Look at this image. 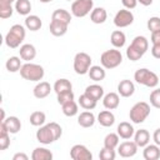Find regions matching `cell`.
<instances>
[{"instance_id": "cell-1", "label": "cell", "mask_w": 160, "mask_h": 160, "mask_svg": "<svg viewBox=\"0 0 160 160\" xmlns=\"http://www.w3.org/2000/svg\"><path fill=\"white\" fill-rule=\"evenodd\" d=\"M62 134V129L58 122H49L44 126H40V129L36 131V139L39 142L44 145H49L58 139H60Z\"/></svg>"}, {"instance_id": "cell-2", "label": "cell", "mask_w": 160, "mask_h": 160, "mask_svg": "<svg viewBox=\"0 0 160 160\" xmlns=\"http://www.w3.org/2000/svg\"><path fill=\"white\" fill-rule=\"evenodd\" d=\"M25 28L20 24H15L10 28V30L8 31V34L5 35V44L6 46H9L10 49H16L20 46V44L24 41L25 39Z\"/></svg>"}, {"instance_id": "cell-3", "label": "cell", "mask_w": 160, "mask_h": 160, "mask_svg": "<svg viewBox=\"0 0 160 160\" xmlns=\"http://www.w3.org/2000/svg\"><path fill=\"white\" fill-rule=\"evenodd\" d=\"M20 75L22 79L29 81H40L44 78V69L42 66L32 62H26L20 69Z\"/></svg>"}, {"instance_id": "cell-4", "label": "cell", "mask_w": 160, "mask_h": 160, "mask_svg": "<svg viewBox=\"0 0 160 160\" xmlns=\"http://www.w3.org/2000/svg\"><path fill=\"white\" fill-rule=\"evenodd\" d=\"M134 79L138 84L148 86V88H155L159 84V76L154 71L145 69V68L136 70L134 74Z\"/></svg>"}, {"instance_id": "cell-5", "label": "cell", "mask_w": 160, "mask_h": 160, "mask_svg": "<svg viewBox=\"0 0 160 160\" xmlns=\"http://www.w3.org/2000/svg\"><path fill=\"white\" fill-rule=\"evenodd\" d=\"M149 114H150V105L145 101H139L130 109L129 116L134 124H141L146 120Z\"/></svg>"}, {"instance_id": "cell-6", "label": "cell", "mask_w": 160, "mask_h": 160, "mask_svg": "<svg viewBox=\"0 0 160 160\" xmlns=\"http://www.w3.org/2000/svg\"><path fill=\"white\" fill-rule=\"evenodd\" d=\"M100 62H101L102 68H105V69H114L122 62V55H121L120 50L110 49L101 54Z\"/></svg>"}, {"instance_id": "cell-7", "label": "cell", "mask_w": 160, "mask_h": 160, "mask_svg": "<svg viewBox=\"0 0 160 160\" xmlns=\"http://www.w3.org/2000/svg\"><path fill=\"white\" fill-rule=\"evenodd\" d=\"M91 56L86 52H78L74 58V70L79 75H85L91 68Z\"/></svg>"}, {"instance_id": "cell-8", "label": "cell", "mask_w": 160, "mask_h": 160, "mask_svg": "<svg viewBox=\"0 0 160 160\" xmlns=\"http://www.w3.org/2000/svg\"><path fill=\"white\" fill-rule=\"evenodd\" d=\"M92 0H75L71 4V14L76 18H84L92 11Z\"/></svg>"}, {"instance_id": "cell-9", "label": "cell", "mask_w": 160, "mask_h": 160, "mask_svg": "<svg viewBox=\"0 0 160 160\" xmlns=\"http://www.w3.org/2000/svg\"><path fill=\"white\" fill-rule=\"evenodd\" d=\"M134 21V15L130 10L128 9H121L116 12L115 18H114V24L118 28H126L129 25H131Z\"/></svg>"}, {"instance_id": "cell-10", "label": "cell", "mask_w": 160, "mask_h": 160, "mask_svg": "<svg viewBox=\"0 0 160 160\" xmlns=\"http://www.w3.org/2000/svg\"><path fill=\"white\" fill-rule=\"evenodd\" d=\"M70 158L72 160H91L92 154L90 152V150L85 145L76 144L70 150Z\"/></svg>"}, {"instance_id": "cell-11", "label": "cell", "mask_w": 160, "mask_h": 160, "mask_svg": "<svg viewBox=\"0 0 160 160\" xmlns=\"http://www.w3.org/2000/svg\"><path fill=\"white\" fill-rule=\"evenodd\" d=\"M138 148L135 141H124L118 146V154L121 158H131L136 154Z\"/></svg>"}, {"instance_id": "cell-12", "label": "cell", "mask_w": 160, "mask_h": 160, "mask_svg": "<svg viewBox=\"0 0 160 160\" xmlns=\"http://www.w3.org/2000/svg\"><path fill=\"white\" fill-rule=\"evenodd\" d=\"M0 125L4 126L10 134H16L21 129V122H20V120L16 116H9V118H6L4 121H1Z\"/></svg>"}, {"instance_id": "cell-13", "label": "cell", "mask_w": 160, "mask_h": 160, "mask_svg": "<svg viewBox=\"0 0 160 160\" xmlns=\"http://www.w3.org/2000/svg\"><path fill=\"white\" fill-rule=\"evenodd\" d=\"M135 91V85L131 80H121L118 85V92L122 96V98H130Z\"/></svg>"}, {"instance_id": "cell-14", "label": "cell", "mask_w": 160, "mask_h": 160, "mask_svg": "<svg viewBox=\"0 0 160 160\" xmlns=\"http://www.w3.org/2000/svg\"><path fill=\"white\" fill-rule=\"evenodd\" d=\"M68 26L69 24L66 22H62L60 20H54L51 19V22L49 25V29H50V32L54 35V36H62L66 34L68 31Z\"/></svg>"}, {"instance_id": "cell-15", "label": "cell", "mask_w": 160, "mask_h": 160, "mask_svg": "<svg viewBox=\"0 0 160 160\" xmlns=\"http://www.w3.org/2000/svg\"><path fill=\"white\" fill-rule=\"evenodd\" d=\"M51 91V86L48 81H40L36 84V86L34 88L32 92H34V96L36 99H44L46 98Z\"/></svg>"}, {"instance_id": "cell-16", "label": "cell", "mask_w": 160, "mask_h": 160, "mask_svg": "<svg viewBox=\"0 0 160 160\" xmlns=\"http://www.w3.org/2000/svg\"><path fill=\"white\" fill-rule=\"evenodd\" d=\"M116 131H118V135H119L121 139H125V140L130 139V138H131V136L135 134L132 125H131L130 122H126V121L120 122V124L118 125Z\"/></svg>"}, {"instance_id": "cell-17", "label": "cell", "mask_w": 160, "mask_h": 160, "mask_svg": "<svg viewBox=\"0 0 160 160\" xmlns=\"http://www.w3.org/2000/svg\"><path fill=\"white\" fill-rule=\"evenodd\" d=\"M102 104H104L105 109H108V110H114V109H116V108L119 106V104H120V98H119V95H118L116 92H109V94H106V95L104 96Z\"/></svg>"}, {"instance_id": "cell-18", "label": "cell", "mask_w": 160, "mask_h": 160, "mask_svg": "<svg viewBox=\"0 0 160 160\" xmlns=\"http://www.w3.org/2000/svg\"><path fill=\"white\" fill-rule=\"evenodd\" d=\"M19 52H20V58L22 60H25V61H30V60H32L36 56V49L31 44H24V45H21Z\"/></svg>"}, {"instance_id": "cell-19", "label": "cell", "mask_w": 160, "mask_h": 160, "mask_svg": "<svg viewBox=\"0 0 160 160\" xmlns=\"http://www.w3.org/2000/svg\"><path fill=\"white\" fill-rule=\"evenodd\" d=\"M84 94H86V95H88L89 98H91L92 100L98 101V100H100V99L104 96V89H102V86H100V85H98V84H92V85L86 86Z\"/></svg>"}, {"instance_id": "cell-20", "label": "cell", "mask_w": 160, "mask_h": 160, "mask_svg": "<svg viewBox=\"0 0 160 160\" xmlns=\"http://www.w3.org/2000/svg\"><path fill=\"white\" fill-rule=\"evenodd\" d=\"M134 141L136 142L138 146L140 148H145L149 141H150V134L146 129H140L134 134Z\"/></svg>"}, {"instance_id": "cell-21", "label": "cell", "mask_w": 160, "mask_h": 160, "mask_svg": "<svg viewBox=\"0 0 160 160\" xmlns=\"http://www.w3.org/2000/svg\"><path fill=\"white\" fill-rule=\"evenodd\" d=\"M78 124L82 128H91L95 124V115L91 111H82L78 118Z\"/></svg>"}, {"instance_id": "cell-22", "label": "cell", "mask_w": 160, "mask_h": 160, "mask_svg": "<svg viewBox=\"0 0 160 160\" xmlns=\"http://www.w3.org/2000/svg\"><path fill=\"white\" fill-rule=\"evenodd\" d=\"M142 156L145 160H158L160 158V148L159 145H146L144 151H142Z\"/></svg>"}, {"instance_id": "cell-23", "label": "cell", "mask_w": 160, "mask_h": 160, "mask_svg": "<svg viewBox=\"0 0 160 160\" xmlns=\"http://www.w3.org/2000/svg\"><path fill=\"white\" fill-rule=\"evenodd\" d=\"M98 121L101 126H105V128H109L111 125H114L115 122V116L114 114L110 111V110H104L101 111L99 115H98Z\"/></svg>"}, {"instance_id": "cell-24", "label": "cell", "mask_w": 160, "mask_h": 160, "mask_svg": "<svg viewBox=\"0 0 160 160\" xmlns=\"http://www.w3.org/2000/svg\"><path fill=\"white\" fill-rule=\"evenodd\" d=\"M106 18H108V12L104 8H95L90 12V19L94 24H102L106 21Z\"/></svg>"}, {"instance_id": "cell-25", "label": "cell", "mask_w": 160, "mask_h": 160, "mask_svg": "<svg viewBox=\"0 0 160 160\" xmlns=\"http://www.w3.org/2000/svg\"><path fill=\"white\" fill-rule=\"evenodd\" d=\"M110 41L112 44V46H115L116 49H120L125 45V41H126V36L125 34L121 31V30H115L111 32V36H110Z\"/></svg>"}, {"instance_id": "cell-26", "label": "cell", "mask_w": 160, "mask_h": 160, "mask_svg": "<svg viewBox=\"0 0 160 160\" xmlns=\"http://www.w3.org/2000/svg\"><path fill=\"white\" fill-rule=\"evenodd\" d=\"M41 25H42V22L40 20V18L36 16V15H28L26 19H25V26L30 31H38V30H40Z\"/></svg>"}, {"instance_id": "cell-27", "label": "cell", "mask_w": 160, "mask_h": 160, "mask_svg": "<svg viewBox=\"0 0 160 160\" xmlns=\"http://www.w3.org/2000/svg\"><path fill=\"white\" fill-rule=\"evenodd\" d=\"M105 68H101V66H99V65H94V66H91L90 69H89V78L91 79V80H94V81H101V80H104L105 79V70H104Z\"/></svg>"}, {"instance_id": "cell-28", "label": "cell", "mask_w": 160, "mask_h": 160, "mask_svg": "<svg viewBox=\"0 0 160 160\" xmlns=\"http://www.w3.org/2000/svg\"><path fill=\"white\" fill-rule=\"evenodd\" d=\"M32 160H51L52 152L46 148H36L31 154Z\"/></svg>"}, {"instance_id": "cell-29", "label": "cell", "mask_w": 160, "mask_h": 160, "mask_svg": "<svg viewBox=\"0 0 160 160\" xmlns=\"http://www.w3.org/2000/svg\"><path fill=\"white\" fill-rule=\"evenodd\" d=\"M130 45H132L135 49H138L142 55L148 51V49H149V41H148V39L145 38V36H135L134 38V40H132V42L130 44Z\"/></svg>"}, {"instance_id": "cell-30", "label": "cell", "mask_w": 160, "mask_h": 160, "mask_svg": "<svg viewBox=\"0 0 160 160\" xmlns=\"http://www.w3.org/2000/svg\"><path fill=\"white\" fill-rule=\"evenodd\" d=\"M71 89H72V85H71V82L68 79H59L54 84V91L56 92V95L60 94V92L70 91Z\"/></svg>"}, {"instance_id": "cell-31", "label": "cell", "mask_w": 160, "mask_h": 160, "mask_svg": "<svg viewBox=\"0 0 160 160\" xmlns=\"http://www.w3.org/2000/svg\"><path fill=\"white\" fill-rule=\"evenodd\" d=\"M5 66H6V70H8L9 72H16V71H20L22 64H21L20 58H18V56H11V58H9V59L6 60Z\"/></svg>"}, {"instance_id": "cell-32", "label": "cell", "mask_w": 160, "mask_h": 160, "mask_svg": "<svg viewBox=\"0 0 160 160\" xmlns=\"http://www.w3.org/2000/svg\"><path fill=\"white\" fill-rule=\"evenodd\" d=\"M15 10L20 15H29L31 11V4L29 0H16L15 1Z\"/></svg>"}, {"instance_id": "cell-33", "label": "cell", "mask_w": 160, "mask_h": 160, "mask_svg": "<svg viewBox=\"0 0 160 160\" xmlns=\"http://www.w3.org/2000/svg\"><path fill=\"white\" fill-rule=\"evenodd\" d=\"M61 109H62L64 115H66V116H75L78 114V111H79V106L74 100H70V101L62 104Z\"/></svg>"}, {"instance_id": "cell-34", "label": "cell", "mask_w": 160, "mask_h": 160, "mask_svg": "<svg viewBox=\"0 0 160 160\" xmlns=\"http://www.w3.org/2000/svg\"><path fill=\"white\" fill-rule=\"evenodd\" d=\"M51 19H54V20H60V21H62V22L70 24V21H71V15H70V12H69L68 10H65V9H58V10H55V11L52 12Z\"/></svg>"}, {"instance_id": "cell-35", "label": "cell", "mask_w": 160, "mask_h": 160, "mask_svg": "<svg viewBox=\"0 0 160 160\" xmlns=\"http://www.w3.org/2000/svg\"><path fill=\"white\" fill-rule=\"evenodd\" d=\"M119 138L120 136L118 135V132L116 134H114V132L108 134L104 139V146L108 148V149H114L115 150V148L119 146Z\"/></svg>"}, {"instance_id": "cell-36", "label": "cell", "mask_w": 160, "mask_h": 160, "mask_svg": "<svg viewBox=\"0 0 160 160\" xmlns=\"http://www.w3.org/2000/svg\"><path fill=\"white\" fill-rule=\"evenodd\" d=\"M29 120H30V124L34 125V126H42L45 120H46V115L42 111H34L30 115Z\"/></svg>"}, {"instance_id": "cell-37", "label": "cell", "mask_w": 160, "mask_h": 160, "mask_svg": "<svg viewBox=\"0 0 160 160\" xmlns=\"http://www.w3.org/2000/svg\"><path fill=\"white\" fill-rule=\"evenodd\" d=\"M96 102H98V101L92 100V99L89 98L86 94H82V95H80V98H79V104H80V106H81L82 109H85V110H92V109H95Z\"/></svg>"}, {"instance_id": "cell-38", "label": "cell", "mask_w": 160, "mask_h": 160, "mask_svg": "<svg viewBox=\"0 0 160 160\" xmlns=\"http://www.w3.org/2000/svg\"><path fill=\"white\" fill-rule=\"evenodd\" d=\"M0 150H6L10 145V132L0 125Z\"/></svg>"}, {"instance_id": "cell-39", "label": "cell", "mask_w": 160, "mask_h": 160, "mask_svg": "<svg viewBox=\"0 0 160 160\" xmlns=\"http://www.w3.org/2000/svg\"><path fill=\"white\" fill-rule=\"evenodd\" d=\"M12 6L11 4H8V2H4V1H0V18L1 19H8L12 15Z\"/></svg>"}, {"instance_id": "cell-40", "label": "cell", "mask_w": 160, "mask_h": 160, "mask_svg": "<svg viewBox=\"0 0 160 160\" xmlns=\"http://www.w3.org/2000/svg\"><path fill=\"white\" fill-rule=\"evenodd\" d=\"M126 56H128V59L131 60V61H138V60L142 56V54H141L138 49H135L132 45H130V46H128V49H126Z\"/></svg>"}, {"instance_id": "cell-41", "label": "cell", "mask_w": 160, "mask_h": 160, "mask_svg": "<svg viewBox=\"0 0 160 160\" xmlns=\"http://www.w3.org/2000/svg\"><path fill=\"white\" fill-rule=\"evenodd\" d=\"M115 156H116L115 150H114V149H108V148H105V146H104V148L100 150V152H99V158H100L101 160H114Z\"/></svg>"}, {"instance_id": "cell-42", "label": "cell", "mask_w": 160, "mask_h": 160, "mask_svg": "<svg viewBox=\"0 0 160 160\" xmlns=\"http://www.w3.org/2000/svg\"><path fill=\"white\" fill-rule=\"evenodd\" d=\"M70 100H74V92H72V90L58 94V102L60 105H62V104H65V102H68Z\"/></svg>"}, {"instance_id": "cell-43", "label": "cell", "mask_w": 160, "mask_h": 160, "mask_svg": "<svg viewBox=\"0 0 160 160\" xmlns=\"http://www.w3.org/2000/svg\"><path fill=\"white\" fill-rule=\"evenodd\" d=\"M146 25H148V29H149L151 32L160 30V18H158V16L150 18V19L148 20V24H146Z\"/></svg>"}, {"instance_id": "cell-44", "label": "cell", "mask_w": 160, "mask_h": 160, "mask_svg": "<svg viewBox=\"0 0 160 160\" xmlns=\"http://www.w3.org/2000/svg\"><path fill=\"white\" fill-rule=\"evenodd\" d=\"M150 104L156 108V109H160V89H155L151 91L150 94Z\"/></svg>"}, {"instance_id": "cell-45", "label": "cell", "mask_w": 160, "mask_h": 160, "mask_svg": "<svg viewBox=\"0 0 160 160\" xmlns=\"http://www.w3.org/2000/svg\"><path fill=\"white\" fill-rule=\"evenodd\" d=\"M121 2L124 5V8L128 10H131V9L136 8V5H138V0H121Z\"/></svg>"}, {"instance_id": "cell-46", "label": "cell", "mask_w": 160, "mask_h": 160, "mask_svg": "<svg viewBox=\"0 0 160 160\" xmlns=\"http://www.w3.org/2000/svg\"><path fill=\"white\" fill-rule=\"evenodd\" d=\"M151 54L155 59H160V44H152Z\"/></svg>"}, {"instance_id": "cell-47", "label": "cell", "mask_w": 160, "mask_h": 160, "mask_svg": "<svg viewBox=\"0 0 160 160\" xmlns=\"http://www.w3.org/2000/svg\"><path fill=\"white\" fill-rule=\"evenodd\" d=\"M151 42L152 44H160V30L151 32Z\"/></svg>"}, {"instance_id": "cell-48", "label": "cell", "mask_w": 160, "mask_h": 160, "mask_svg": "<svg viewBox=\"0 0 160 160\" xmlns=\"http://www.w3.org/2000/svg\"><path fill=\"white\" fill-rule=\"evenodd\" d=\"M152 140H154V142H155L156 145L160 146V128L154 131V134H152Z\"/></svg>"}, {"instance_id": "cell-49", "label": "cell", "mask_w": 160, "mask_h": 160, "mask_svg": "<svg viewBox=\"0 0 160 160\" xmlns=\"http://www.w3.org/2000/svg\"><path fill=\"white\" fill-rule=\"evenodd\" d=\"M28 155L24 154V152H16L14 156H12V160H28Z\"/></svg>"}, {"instance_id": "cell-50", "label": "cell", "mask_w": 160, "mask_h": 160, "mask_svg": "<svg viewBox=\"0 0 160 160\" xmlns=\"http://www.w3.org/2000/svg\"><path fill=\"white\" fill-rule=\"evenodd\" d=\"M138 2H140L144 6H149V5L152 4V0H138Z\"/></svg>"}, {"instance_id": "cell-51", "label": "cell", "mask_w": 160, "mask_h": 160, "mask_svg": "<svg viewBox=\"0 0 160 160\" xmlns=\"http://www.w3.org/2000/svg\"><path fill=\"white\" fill-rule=\"evenodd\" d=\"M0 112H1V121L5 120V110L4 109H0Z\"/></svg>"}, {"instance_id": "cell-52", "label": "cell", "mask_w": 160, "mask_h": 160, "mask_svg": "<svg viewBox=\"0 0 160 160\" xmlns=\"http://www.w3.org/2000/svg\"><path fill=\"white\" fill-rule=\"evenodd\" d=\"M0 1H4V2H8V4H12L14 1H16V0H0Z\"/></svg>"}, {"instance_id": "cell-53", "label": "cell", "mask_w": 160, "mask_h": 160, "mask_svg": "<svg viewBox=\"0 0 160 160\" xmlns=\"http://www.w3.org/2000/svg\"><path fill=\"white\" fill-rule=\"evenodd\" d=\"M40 2H44V4H46V2H51L52 0H39Z\"/></svg>"}, {"instance_id": "cell-54", "label": "cell", "mask_w": 160, "mask_h": 160, "mask_svg": "<svg viewBox=\"0 0 160 160\" xmlns=\"http://www.w3.org/2000/svg\"><path fill=\"white\" fill-rule=\"evenodd\" d=\"M69 1H70V0H69Z\"/></svg>"}]
</instances>
